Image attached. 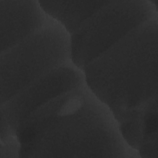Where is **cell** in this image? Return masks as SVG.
<instances>
[{
	"label": "cell",
	"instance_id": "4",
	"mask_svg": "<svg viewBox=\"0 0 158 158\" xmlns=\"http://www.w3.org/2000/svg\"><path fill=\"white\" fill-rule=\"evenodd\" d=\"M157 2L109 1L70 35L72 62L82 70L131 31L157 16Z\"/></svg>",
	"mask_w": 158,
	"mask_h": 158
},
{
	"label": "cell",
	"instance_id": "6",
	"mask_svg": "<svg viewBox=\"0 0 158 158\" xmlns=\"http://www.w3.org/2000/svg\"><path fill=\"white\" fill-rule=\"evenodd\" d=\"M51 20L38 0H0L1 52L20 43Z\"/></svg>",
	"mask_w": 158,
	"mask_h": 158
},
{
	"label": "cell",
	"instance_id": "5",
	"mask_svg": "<svg viewBox=\"0 0 158 158\" xmlns=\"http://www.w3.org/2000/svg\"><path fill=\"white\" fill-rule=\"evenodd\" d=\"M83 82L82 70L72 62L64 65L1 104V116L17 132L18 128L34 112Z\"/></svg>",
	"mask_w": 158,
	"mask_h": 158
},
{
	"label": "cell",
	"instance_id": "1",
	"mask_svg": "<svg viewBox=\"0 0 158 158\" xmlns=\"http://www.w3.org/2000/svg\"><path fill=\"white\" fill-rule=\"evenodd\" d=\"M17 134L19 157H139L85 82L34 112Z\"/></svg>",
	"mask_w": 158,
	"mask_h": 158
},
{
	"label": "cell",
	"instance_id": "2",
	"mask_svg": "<svg viewBox=\"0 0 158 158\" xmlns=\"http://www.w3.org/2000/svg\"><path fill=\"white\" fill-rule=\"evenodd\" d=\"M158 15L139 26L82 70L90 91L118 125L140 122L157 99Z\"/></svg>",
	"mask_w": 158,
	"mask_h": 158
},
{
	"label": "cell",
	"instance_id": "7",
	"mask_svg": "<svg viewBox=\"0 0 158 158\" xmlns=\"http://www.w3.org/2000/svg\"><path fill=\"white\" fill-rule=\"evenodd\" d=\"M108 1H39V3L46 14L70 35Z\"/></svg>",
	"mask_w": 158,
	"mask_h": 158
},
{
	"label": "cell",
	"instance_id": "3",
	"mask_svg": "<svg viewBox=\"0 0 158 158\" xmlns=\"http://www.w3.org/2000/svg\"><path fill=\"white\" fill-rule=\"evenodd\" d=\"M72 62L70 35L52 20L0 53V104L52 70Z\"/></svg>",
	"mask_w": 158,
	"mask_h": 158
},
{
	"label": "cell",
	"instance_id": "8",
	"mask_svg": "<svg viewBox=\"0 0 158 158\" xmlns=\"http://www.w3.org/2000/svg\"><path fill=\"white\" fill-rule=\"evenodd\" d=\"M0 158L20 157V143L16 131L1 116Z\"/></svg>",
	"mask_w": 158,
	"mask_h": 158
}]
</instances>
